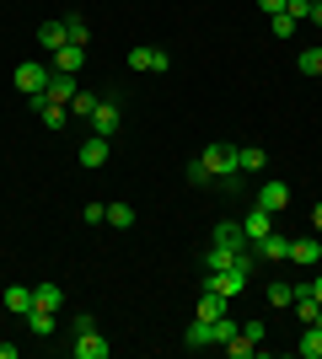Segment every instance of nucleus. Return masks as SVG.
Here are the masks:
<instances>
[{"mask_svg":"<svg viewBox=\"0 0 322 359\" xmlns=\"http://www.w3.org/2000/svg\"><path fill=\"white\" fill-rule=\"evenodd\" d=\"M215 177H236V145H204V156H194L188 161V182H215Z\"/></svg>","mask_w":322,"mask_h":359,"instance_id":"1","label":"nucleus"},{"mask_svg":"<svg viewBox=\"0 0 322 359\" xmlns=\"http://www.w3.org/2000/svg\"><path fill=\"white\" fill-rule=\"evenodd\" d=\"M48 75H54V65H38V60H22L16 65V91H22V97H43L48 91Z\"/></svg>","mask_w":322,"mask_h":359,"instance_id":"2","label":"nucleus"},{"mask_svg":"<svg viewBox=\"0 0 322 359\" xmlns=\"http://www.w3.org/2000/svg\"><path fill=\"white\" fill-rule=\"evenodd\" d=\"M129 70H140V75H167L172 70V54H167V48H151V43H135V48H129Z\"/></svg>","mask_w":322,"mask_h":359,"instance_id":"3","label":"nucleus"},{"mask_svg":"<svg viewBox=\"0 0 322 359\" xmlns=\"http://www.w3.org/2000/svg\"><path fill=\"white\" fill-rule=\"evenodd\" d=\"M247 279H253V273L231 263V269H220V273H204V290H220V295H226V300H236V295H242V290H247Z\"/></svg>","mask_w":322,"mask_h":359,"instance_id":"4","label":"nucleus"},{"mask_svg":"<svg viewBox=\"0 0 322 359\" xmlns=\"http://www.w3.org/2000/svg\"><path fill=\"white\" fill-rule=\"evenodd\" d=\"M258 210H269V215H285V210H290V182L263 177V182H258Z\"/></svg>","mask_w":322,"mask_h":359,"instance_id":"5","label":"nucleus"},{"mask_svg":"<svg viewBox=\"0 0 322 359\" xmlns=\"http://www.w3.org/2000/svg\"><path fill=\"white\" fill-rule=\"evenodd\" d=\"M210 247H226V252H247L253 241H247L242 220H220V225H215V236H210Z\"/></svg>","mask_w":322,"mask_h":359,"instance_id":"6","label":"nucleus"},{"mask_svg":"<svg viewBox=\"0 0 322 359\" xmlns=\"http://www.w3.org/2000/svg\"><path fill=\"white\" fill-rule=\"evenodd\" d=\"M86 129H92V135H102V140H113V135H119V102H113V97H102V102H97V113L86 118Z\"/></svg>","mask_w":322,"mask_h":359,"instance_id":"7","label":"nucleus"},{"mask_svg":"<svg viewBox=\"0 0 322 359\" xmlns=\"http://www.w3.org/2000/svg\"><path fill=\"white\" fill-rule=\"evenodd\" d=\"M253 252H258V263H285V257H290V236L269 231L263 241H253Z\"/></svg>","mask_w":322,"mask_h":359,"instance_id":"8","label":"nucleus"},{"mask_svg":"<svg viewBox=\"0 0 322 359\" xmlns=\"http://www.w3.org/2000/svg\"><path fill=\"white\" fill-rule=\"evenodd\" d=\"M107 150H113V145H107L102 135H86V140L76 145V161H81V166H92V172H97V166H107Z\"/></svg>","mask_w":322,"mask_h":359,"instance_id":"9","label":"nucleus"},{"mask_svg":"<svg viewBox=\"0 0 322 359\" xmlns=\"http://www.w3.org/2000/svg\"><path fill=\"white\" fill-rule=\"evenodd\" d=\"M48 60H54V70H65V75H81V65H86V43H65V48H54Z\"/></svg>","mask_w":322,"mask_h":359,"instance_id":"10","label":"nucleus"},{"mask_svg":"<svg viewBox=\"0 0 322 359\" xmlns=\"http://www.w3.org/2000/svg\"><path fill=\"white\" fill-rule=\"evenodd\" d=\"M290 263L317 269V263H322V241H317V236H295V241H290Z\"/></svg>","mask_w":322,"mask_h":359,"instance_id":"11","label":"nucleus"},{"mask_svg":"<svg viewBox=\"0 0 322 359\" xmlns=\"http://www.w3.org/2000/svg\"><path fill=\"white\" fill-rule=\"evenodd\" d=\"M76 75H65V70H54V75H48V91H43V97H48V102H65V107H70V97H76Z\"/></svg>","mask_w":322,"mask_h":359,"instance_id":"12","label":"nucleus"},{"mask_svg":"<svg viewBox=\"0 0 322 359\" xmlns=\"http://www.w3.org/2000/svg\"><path fill=\"white\" fill-rule=\"evenodd\" d=\"M113 354V344H107L102 332H81L76 338V359H107Z\"/></svg>","mask_w":322,"mask_h":359,"instance_id":"13","label":"nucleus"},{"mask_svg":"<svg viewBox=\"0 0 322 359\" xmlns=\"http://www.w3.org/2000/svg\"><path fill=\"white\" fill-rule=\"evenodd\" d=\"M242 231H247V241H263L269 231H274V215L253 204V210H247V220H242Z\"/></svg>","mask_w":322,"mask_h":359,"instance_id":"14","label":"nucleus"},{"mask_svg":"<svg viewBox=\"0 0 322 359\" xmlns=\"http://www.w3.org/2000/svg\"><path fill=\"white\" fill-rule=\"evenodd\" d=\"M27 332L32 338H54V332H60V311H38V306H32L27 311Z\"/></svg>","mask_w":322,"mask_h":359,"instance_id":"15","label":"nucleus"},{"mask_svg":"<svg viewBox=\"0 0 322 359\" xmlns=\"http://www.w3.org/2000/svg\"><path fill=\"white\" fill-rule=\"evenodd\" d=\"M32 113H38L48 129H60V123L70 118V107H65V102H48V97H32Z\"/></svg>","mask_w":322,"mask_h":359,"instance_id":"16","label":"nucleus"},{"mask_svg":"<svg viewBox=\"0 0 322 359\" xmlns=\"http://www.w3.org/2000/svg\"><path fill=\"white\" fill-rule=\"evenodd\" d=\"M295 354H301V359H322V327H317V322H307V327H301Z\"/></svg>","mask_w":322,"mask_h":359,"instance_id":"17","label":"nucleus"},{"mask_svg":"<svg viewBox=\"0 0 322 359\" xmlns=\"http://www.w3.org/2000/svg\"><path fill=\"white\" fill-rule=\"evenodd\" d=\"M32 306H38V311H60V306H65V290L60 285H32Z\"/></svg>","mask_w":322,"mask_h":359,"instance_id":"18","label":"nucleus"},{"mask_svg":"<svg viewBox=\"0 0 322 359\" xmlns=\"http://www.w3.org/2000/svg\"><path fill=\"white\" fill-rule=\"evenodd\" d=\"M263 166H269V150L263 145H242L236 150V172H263Z\"/></svg>","mask_w":322,"mask_h":359,"instance_id":"19","label":"nucleus"},{"mask_svg":"<svg viewBox=\"0 0 322 359\" xmlns=\"http://www.w3.org/2000/svg\"><path fill=\"white\" fill-rule=\"evenodd\" d=\"M70 43V38H65V22H43V27H38V48H43V54H54V48H65Z\"/></svg>","mask_w":322,"mask_h":359,"instance_id":"20","label":"nucleus"},{"mask_svg":"<svg viewBox=\"0 0 322 359\" xmlns=\"http://www.w3.org/2000/svg\"><path fill=\"white\" fill-rule=\"evenodd\" d=\"M0 300H6V311H16V316L32 311V290L27 285H6V295H0Z\"/></svg>","mask_w":322,"mask_h":359,"instance_id":"21","label":"nucleus"},{"mask_svg":"<svg viewBox=\"0 0 322 359\" xmlns=\"http://www.w3.org/2000/svg\"><path fill=\"white\" fill-rule=\"evenodd\" d=\"M231 311V300L220 295V290H204V300H199V316L204 322H215V316H226Z\"/></svg>","mask_w":322,"mask_h":359,"instance_id":"22","label":"nucleus"},{"mask_svg":"<svg viewBox=\"0 0 322 359\" xmlns=\"http://www.w3.org/2000/svg\"><path fill=\"white\" fill-rule=\"evenodd\" d=\"M97 102H102L97 91H76V97H70V118H81V123H86V118L97 113Z\"/></svg>","mask_w":322,"mask_h":359,"instance_id":"23","label":"nucleus"},{"mask_svg":"<svg viewBox=\"0 0 322 359\" xmlns=\"http://www.w3.org/2000/svg\"><path fill=\"white\" fill-rule=\"evenodd\" d=\"M236 332H242V322H236V316H215V322H210V338H215V344H231V338H236Z\"/></svg>","mask_w":322,"mask_h":359,"instance_id":"24","label":"nucleus"},{"mask_svg":"<svg viewBox=\"0 0 322 359\" xmlns=\"http://www.w3.org/2000/svg\"><path fill=\"white\" fill-rule=\"evenodd\" d=\"M269 306H274V311H290V306H295V285L274 279V285H269Z\"/></svg>","mask_w":322,"mask_h":359,"instance_id":"25","label":"nucleus"},{"mask_svg":"<svg viewBox=\"0 0 322 359\" xmlns=\"http://www.w3.org/2000/svg\"><path fill=\"white\" fill-rule=\"evenodd\" d=\"M183 344H188V348H210V344H215V338H210V322H204V316H194V327L183 332Z\"/></svg>","mask_w":322,"mask_h":359,"instance_id":"26","label":"nucleus"},{"mask_svg":"<svg viewBox=\"0 0 322 359\" xmlns=\"http://www.w3.org/2000/svg\"><path fill=\"white\" fill-rule=\"evenodd\" d=\"M295 70H301V75H322V43L301 48V60H295Z\"/></svg>","mask_w":322,"mask_h":359,"instance_id":"27","label":"nucleus"},{"mask_svg":"<svg viewBox=\"0 0 322 359\" xmlns=\"http://www.w3.org/2000/svg\"><path fill=\"white\" fill-rule=\"evenodd\" d=\"M107 225H113V231H129V225H135V210H129V204H107Z\"/></svg>","mask_w":322,"mask_h":359,"instance_id":"28","label":"nucleus"},{"mask_svg":"<svg viewBox=\"0 0 322 359\" xmlns=\"http://www.w3.org/2000/svg\"><path fill=\"white\" fill-rule=\"evenodd\" d=\"M60 22H65V38H70V43H86V32H92V27H86V16L70 11V16H60Z\"/></svg>","mask_w":322,"mask_h":359,"instance_id":"29","label":"nucleus"},{"mask_svg":"<svg viewBox=\"0 0 322 359\" xmlns=\"http://www.w3.org/2000/svg\"><path fill=\"white\" fill-rule=\"evenodd\" d=\"M295 27H301V22H295L290 11H279V16H269V32H274V38H295Z\"/></svg>","mask_w":322,"mask_h":359,"instance_id":"30","label":"nucleus"},{"mask_svg":"<svg viewBox=\"0 0 322 359\" xmlns=\"http://www.w3.org/2000/svg\"><path fill=\"white\" fill-rule=\"evenodd\" d=\"M220 348H226L231 359H247V354H258V344H247L242 332H236V338H231V344H220Z\"/></svg>","mask_w":322,"mask_h":359,"instance_id":"31","label":"nucleus"},{"mask_svg":"<svg viewBox=\"0 0 322 359\" xmlns=\"http://www.w3.org/2000/svg\"><path fill=\"white\" fill-rule=\"evenodd\" d=\"M242 338H247V344H263V338H269V327H263L258 316H247V322H242Z\"/></svg>","mask_w":322,"mask_h":359,"instance_id":"32","label":"nucleus"},{"mask_svg":"<svg viewBox=\"0 0 322 359\" xmlns=\"http://www.w3.org/2000/svg\"><path fill=\"white\" fill-rule=\"evenodd\" d=\"M81 332H97V316H92V311H76V322H70V338H81Z\"/></svg>","mask_w":322,"mask_h":359,"instance_id":"33","label":"nucleus"},{"mask_svg":"<svg viewBox=\"0 0 322 359\" xmlns=\"http://www.w3.org/2000/svg\"><path fill=\"white\" fill-rule=\"evenodd\" d=\"M81 220H86V225H102V220H107V204H86V210H81Z\"/></svg>","mask_w":322,"mask_h":359,"instance_id":"34","label":"nucleus"},{"mask_svg":"<svg viewBox=\"0 0 322 359\" xmlns=\"http://www.w3.org/2000/svg\"><path fill=\"white\" fill-rule=\"evenodd\" d=\"M285 11H290L295 22H307V11H311V0H290V6H285Z\"/></svg>","mask_w":322,"mask_h":359,"instance_id":"35","label":"nucleus"},{"mask_svg":"<svg viewBox=\"0 0 322 359\" xmlns=\"http://www.w3.org/2000/svg\"><path fill=\"white\" fill-rule=\"evenodd\" d=\"M285 6H290V0H258V11H263V16H279Z\"/></svg>","mask_w":322,"mask_h":359,"instance_id":"36","label":"nucleus"},{"mask_svg":"<svg viewBox=\"0 0 322 359\" xmlns=\"http://www.w3.org/2000/svg\"><path fill=\"white\" fill-rule=\"evenodd\" d=\"M307 22H317V27H322V0H311V11H307Z\"/></svg>","mask_w":322,"mask_h":359,"instance_id":"37","label":"nucleus"},{"mask_svg":"<svg viewBox=\"0 0 322 359\" xmlns=\"http://www.w3.org/2000/svg\"><path fill=\"white\" fill-rule=\"evenodd\" d=\"M311 231H317V236H322V204H317V210H311Z\"/></svg>","mask_w":322,"mask_h":359,"instance_id":"38","label":"nucleus"},{"mask_svg":"<svg viewBox=\"0 0 322 359\" xmlns=\"http://www.w3.org/2000/svg\"><path fill=\"white\" fill-rule=\"evenodd\" d=\"M311 295H317V300H322V269H317V279H311Z\"/></svg>","mask_w":322,"mask_h":359,"instance_id":"39","label":"nucleus"},{"mask_svg":"<svg viewBox=\"0 0 322 359\" xmlns=\"http://www.w3.org/2000/svg\"><path fill=\"white\" fill-rule=\"evenodd\" d=\"M317 327H322V311H317Z\"/></svg>","mask_w":322,"mask_h":359,"instance_id":"40","label":"nucleus"}]
</instances>
